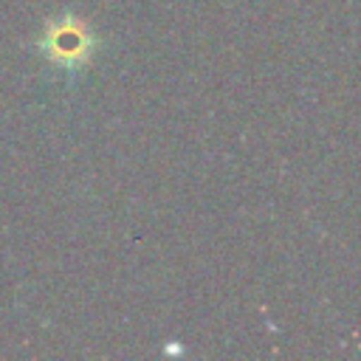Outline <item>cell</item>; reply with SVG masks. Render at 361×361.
Instances as JSON below:
<instances>
[{"mask_svg": "<svg viewBox=\"0 0 361 361\" xmlns=\"http://www.w3.org/2000/svg\"><path fill=\"white\" fill-rule=\"evenodd\" d=\"M96 45H99V39H96L90 23L71 11L48 20L37 39V51L45 56V62L62 73L85 71L96 54Z\"/></svg>", "mask_w": 361, "mask_h": 361, "instance_id": "6da1fadb", "label": "cell"}]
</instances>
